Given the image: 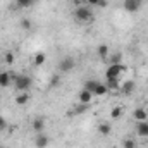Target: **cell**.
<instances>
[{
    "mask_svg": "<svg viewBox=\"0 0 148 148\" xmlns=\"http://www.w3.org/2000/svg\"><path fill=\"white\" fill-rule=\"evenodd\" d=\"M73 16H74V19H76L77 23H83V24H86V23H91V21L95 19L93 9H91L90 5H77V7L74 9Z\"/></svg>",
    "mask_w": 148,
    "mask_h": 148,
    "instance_id": "1",
    "label": "cell"
},
{
    "mask_svg": "<svg viewBox=\"0 0 148 148\" xmlns=\"http://www.w3.org/2000/svg\"><path fill=\"white\" fill-rule=\"evenodd\" d=\"M12 83H14V88L17 90V93L29 91V88L33 86V79L28 74H17V76L12 74Z\"/></svg>",
    "mask_w": 148,
    "mask_h": 148,
    "instance_id": "2",
    "label": "cell"
},
{
    "mask_svg": "<svg viewBox=\"0 0 148 148\" xmlns=\"http://www.w3.org/2000/svg\"><path fill=\"white\" fill-rule=\"evenodd\" d=\"M122 71H124V67L121 64H110L107 67V71H105V77L107 79H119Z\"/></svg>",
    "mask_w": 148,
    "mask_h": 148,
    "instance_id": "3",
    "label": "cell"
},
{
    "mask_svg": "<svg viewBox=\"0 0 148 148\" xmlns=\"http://www.w3.org/2000/svg\"><path fill=\"white\" fill-rule=\"evenodd\" d=\"M74 67H76V60H74L73 57H64L59 62V71L60 73H71Z\"/></svg>",
    "mask_w": 148,
    "mask_h": 148,
    "instance_id": "4",
    "label": "cell"
},
{
    "mask_svg": "<svg viewBox=\"0 0 148 148\" xmlns=\"http://www.w3.org/2000/svg\"><path fill=\"white\" fill-rule=\"evenodd\" d=\"M124 10H127V12H138L141 7H143V0H124Z\"/></svg>",
    "mask_w": 148,
    "mask_h": 148,
    "instance_id": "5",
    "label": "cell"
},
{
    "mask_svg": "<svg viewBox=\"0 0 148 148\" xmlns=\"http://www.w3.org/2000/svg\"><path fill=\"white\" fill-rule=\"evenodd\" d=\"M35 147L36 148H47L50 145V136L47 134V133H38L36 136H35Z\"/></svg>",
    "mask_w": 148,
    "mask_h": 148,
    "instance_id": "6",
    "label": "cell"
},
{
    "mask_svg": "<svg viewBox=\"0 0 148 148\" xmlns=\"http://www.w3.org/2000/svg\"><path fill=\"white\" fill-rule=\"evenodd\" d=\"M31 129H33V133H43L45 131V119L43 117H35L33 119V122H31Z\"/></svg>",
    "mask_w": 148,
    "mask_h": 148,
    "instance_id": "7",
    "label": "cell"
},
{
    "mask_svg": "<svg viewBox=\"0 0 148 148\" xmlns=\"http://www.w3.org/2000/svg\"><path fill=\"white\" fill-rule=\"evenodd\" d=\"M77 98H79V103H84V105H90V103H91V100H93V93L83 88V90L79 91V97H77Z\"/></svg>",
    "mask_w": 148,
    "mask_h": 148,
    "instance_id": "8",
    "label": "cell"
},
{
    "mask_svg": "<svg viewBox=\"0 0 148 148\" xmlns=\"http://www.w3.org/2000/svg\"><path fill=\"white\" fill-rule=\"evenodd\" d=\"M10 83H12V73L2 71L0 73V88H7V86H10Z\"/></svg>",
    "mask_w": 148,
    "mask_h": 148,
    "instance_id": "9",
    "label": "cell"
},
{
    "mask_svg": "<svg viewBox=\"0 0 148 148\" xmlns=\"http://www.w3.org/2000/svg\"><path fill=\"white\" fill-rule=\"evenodd\" d=\"M136 133H138V136H141V138H148V122L147 121L136 122Z\"/></svg>",
    "mask_w": 148,
    "mask_h": 148,
    "instance_id": "10",
    "label": "cell"
},
{
    "mask_svg": "<svg viewBox=\"0 0 148 148\" xmlns=\"http://www.w3.org/2000/svg\"><path fill=\"white\" fill-rule=\"evenodd\" d=\"M133 117H134V121L136 122H141V121H147V117H148V112L145 110V109H136V110L133 112Z\"/></svg>",
    "mask_w": 148,
    "mask_h": 148,
    "instance_id": "11",
    "label": "cell"
},
{
    "mask_svg": "<svg viewBox=\"0 0 148 148\" xmlns=\"http://www.w3.org/2000/svg\"><path fill=\"white\" fill-rule=\"evenodd\" d=\"M36 2L38 0H16V5L19 9H31L36 5Z\"/></svg>",
    "mask_w": 148,
    "mask_h": 148,
    "instance_id": "12",
    "label": "cell"
},
{
    "mask_svg": "<svg viewBox=\"0 0 148 148\" xmlns=\"http://www.w3.org/2000/svg\"><path fill=\"white\" fill-rule=\"evenodd\" d=\"M28 102H29V93H28V91L17 93V97H16V103H17V105H26Z\"/></svg>",
    "mask_w": 148,
    "mask_h": 148,
    "instance_id": "13",
    "label": "cell"
},
{
    "mask_svg": "<svg viewBox=\"0 0 148 148\" xmlns=\"http://www.w3.org/2000/svg\"><path fill=\"white\" fill-rule=\"evenodd\" d=\"M100 84V81L98 79H88L86 83H84V90H88V91H91V93H95V90H97V86Z\"/></svg>",
    "mask_w": 148,
    "mask_h": 148,
    "instance_id": "14",
    "label": "cell"
},
{
    "mask_svg": "<svg viewBox=\"0 0 148 148\" xmlns=\"http://www.w3.org/2000/svg\"><path fill=\"white\" fill-rule=\"evenodd\" d=\"M45 60H47V55H45L43 52H38L36 55L33 57V62H35V66H41Z\"/></svg>",
    "mask_w": 148,
    "mask_h": 148,
    "instance_id": "15",
    "label": "cell"
},
{
    "mask_svg": "<svg viewBox=\"0 0 148 148\" xmlns=\"http://www.w3.org/2000/svg\"><path fill=\"white\" fill-rule=\"evenodd\" d=\"M98 131H100V134L107 136V134H110L112 127H110V124H107V122H102V124L98 126Z\"/></svg>",
    "mask_w": 148,
    "mask_h": 148,
    "instance_id": "16",
    "label": "cell"
},
{
    "mask_svg": "<svg viewBox=\"0 0 148 148\" xmlns=\"http://www.w3.org/2000/svg\"><path fill=\"white\" fill-rule=\"evenodd\" d=\"M107 93H109V88H107V84L100 83V84L97 86V90H95V93H93V95H98V97H100V95H107Z\"/></svg>",
    "mask_w": 148,
    "mask_h": 148,
    "instance_id": "17",
    "label": "cell"
},
{
    "mask_svg": "<svg viewBox=\"0 0 148 148\" xmlns=\"http://www.w3.org/2000/svg\"><path fill=\"white\" fill-rule=\"evenodd\" d=\"M105 84H107L109 91H114V90L117 91V90H119V79H107V83H105Z\"/></svg>",
    "mask_w": 148,
    "mask_h": 148,
    "instance_id": "18",
    "label": "cell"
},
{
    "mask_svg": "<svg viewBox=\"0 0 148 148\" xmlns=\"http://www.w3.org/2000/svg\"><path fill=\"white\" fill-rule=\"evenodd\" d=\"M98 55L105 60V59L109 57V47H107V45H100V47H98Z\"/></svg>",
    "mask_w": 148,
    "mask_h": 148,
    "instance_id": "19",
    "label": "cell"
},
{
    "mask_svg": "<svg viewBox=\"0 0 148 148\" xmlns=\"http://www.w3.org/2000/svg\"><path fill=\"white\" fill-rule=\"evenodd\" d=\"M19 26H21L23 29H26V31H29V29L33 28V24H31V21H29V19H26V17H24V19H21V23H19Z\"/></svg>",
    "mask_w": 148,
    "mask_h": 148,
    "instance_id": "20",
    "label": "cell"
},
{
    "mask_svg": "<svg viewBox=\"0 0 148 148\" xmlns=\"http://www.w3.org/2000/svg\"><path fill=\"white\" fill-rule=\"evenodd\" d=\"M121 59H122V55H121V52H117V53H114L109 59V62L110 64H121Z\"/></svg>",
    "mask_w": 148,
    "mask_h": 148,
    "instance_id": "21",
    "label": "cell"
},
{
    "mask_svg": "<svg viewBox=\"0 0 148 148\" xmlns=\"http://www.w3.org/2000/svg\"><path fill=\"white\" fill-rule=\"evenodd\" d=\"M134 91V81H127L124 84V93H133Z\"/></svg>",
    "mask_w": 148,
    "mask_h": 148,
    "instance_id": "22",
    "label": "cell"
},
{
    "mask_svg": "<svg viewBox=\"0 0 148 148\" xmlns=\"http://www.w3.org/2000/svg\"><path fill=\"white\" fill-rule=\"evenodd\" d=\"M88 107L90 105H84V103H79L76 109H74V114H84V112L88 110Z\"/></svg>",
    "mask_w": 148,
    "mask_h": 148,
    "instance_id": "23",
    "label": "cell"
},
{
    "mask_svg": "<svg viewBox=\"0 0 148 148\" xmlns=\"http://www.w3.org/2000/svg\"><path fill=\"white\" fill-rule=\"evenodd\" d=\"M121 115H122V109H119V107L112 109V112H110V117H112V119H119Z\"/></svg>",
    "mask_w": 148,
    "mask_h": 148,
    "instance_id": "24",
    "label": "cell"
},
{
    "mask_svg": "<svg viewBox=\"0 0 148 148\" xmlns=\"http://www.w3.org/2000/svg\"><path fill=\"white\" fill-rule=\"evenodd\" d=\"M3 59H5V62H7V64H12V62H14V53H12V52H7Z\"/></svg>",
    "mask_w": 148,
    "mask_h": 148,
    "instance_id": "25",
    "label": "cell"
},
{
    "mask_svg": "<svg viewBox=\"0 0 148 148\" xmlns=\"http://www.w3.org/2000/svg\"><path fill=\"white\" fill-rule=\"evenodd\" d=\"M122 147H124V148H136V143H134L133 140H126Z\"/></svg>",
    "mask_w": 148,
    "mask_h": 148,
    "instance_id": "26",
    "label": "cell"
},
{
    "mask_svg": "<svg viewBox=\"0 0 148 148\" xmlns=\"http://www.w3.org/2000/svg\"><path fill=\"white\" fill-rule=\"evenodd\" d=\"M5 127H7V121H5V119L0 115V131H3Z\"/></svg>",
    "mask_w": 148,
    "mask_h": 148,
    "instance_id": "27",
    "label": "cell"
},
{
    "mask_svg": "<svg viewBox=\"0 0 148 148\" xmlns=\"http://www.w3.org/2000/svg\"><path fill=\"white\" fill-rule=\"evenodd\" d=\"M98 3H100V0H86V5H90V7L98 5Z\"/></svg>",
    "mask_w": 148,
    "mask_h": 148,
    "instance_id": "28",
    "label": "cell"
},
{
    "mask_svg": "<svg viewBox=\"0 0 148 148\" xmlns=\"http://www.w3.org/2000/svg\"><path fill=\"white\" fill-rule=\"evenodd\" d=\"M98 7H107V0H100V3H98Z\"/></svg>",
    "mask_w": 148,
    "mask_h": 148,
    "instance_id": "29",
    "label": "cell"
},
{
    "mask_svg": "<svg viewBox=\"0 0 148 148\" xmlns=\"http://www.w3.org/2000/svg\"><path fill=\"white\" fill-rule=\"evenodd\" d=\"M0 148H5V147H0Z\"/></svg>",
    "mask_w": 148,
    "mask_h": 148,
    "instance_id": "30",
    "label": "cell"
}]
</instances>
